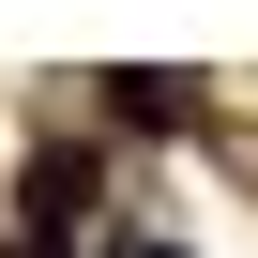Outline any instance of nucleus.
<instances>
[{"label":"nucleus","instance_id":"f03ea898","mask_svg":"<svg viewBox=\"0 0 258 258\" xmlns=\"http://www.w3.org/2000/svg\"><path fill=\"white\" fill-rule=\"evenodd\" d=\"M106 106L137 121V137H182V121H198V91H182V76H106Z\"/></svg>","mask_w":258,"mask_h":258},{"label":"nucleus","instance_id":"7ed1b4c3","mask_svg":"<svg viewBox=\"0 0 258 258\" xmlns=\"http://www.w3.org/2000/svg\"><path fill=\"white\" fill-rule=\"evenodd\" d=\"M121 258H198V243H121Z\"/></svg>","mask_w":258,"mask_h":258},{"label":"nucleus","instance_id":"f257e3e1","mask_svg":"<svg viewBox=\"0 0 258 258\" xmlns=\"http://www.w3.org/2000/svg\"><path fill=\"white\" fill-rule=\"evenodd\" d=\"M16 213H31V243H61V228L91 213V152H31V198H16Z\"/></svg>","mask_w":258,"mask_h":258}]
</instances>
